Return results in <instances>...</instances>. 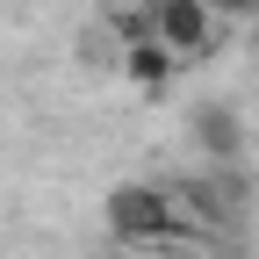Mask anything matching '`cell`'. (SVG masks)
<instances>
[{
	"label": "cell",
	"mask_w": 259,
	"mask_h": 259,
	"mask_svg": "<svg viewBox=\"0 0 259 259\" xmlns=\"http://www.w3.org/2000/svg\"><path fill=\"white\" fill-rule=\"evenodd\" d=\"M101 216H108V231L122 245H158V238H180L187 223H194L187 202H180L173 187H158V180H122Z\"/></svg>",
	"instance_id": "1"
},
{
	"label": "cell",
	"mask_w": 259,
	"mask_h": 259,
	"mask_svg": "<svg viewBox=\"0 0 259 259\" xmlns=\"http://www.w3.org/2000/svg\"><path fill=\"white\" fill-rule=\"evenodd\" d=\"M144 22H151V36L166 44L173 58H194V51H209V36H216V15H209V0H151V8H144Z\"/></svg>",
	"instance_id": "2"
},
{
	"label": "cell",
	"mask_w": 259,
	"mask_h": 259,
	"mask_svg": "<svg viewBox=\"0 0 259 259\" xmlns=\"http://www.w3.org/2000/svg\"><path fill=\"white\" fill-rule=\"evenodd\" d=\"M115 72L137 87V94H166V87H173V72H180V58L158 44V36H130V44L115 51Z\"/></svg>",
	"instance_id": "3"
},
{
	"label": "cell",
	"mask_w": 259,
	"mask_h": 259,
	"mask_svg": "<svg viewBox=\"0 0 259 259\" xmlns=\"http://www.w3.org/2000/svg\"><path fill=\"white\" fill-rule=\"evenodd\" d=\"M194 122H202V144H209L216 158H231V151L245 144V130H238V115H231V108H223V101H209V108H202V115H194Z\"/></svg>",
	"instance_id": "4"
},
{
	"label": "cell",
	"mask_w": 259,
	"mask_h": 259,
	"mask_svg": "<svg viewBox=\"0 0 259 259\" xmlns=\"http://www.w3.org/2000/svg\"><path fill=\"white\" fill-rule=\"evenodd\" d=\"M252 8H259V0H209V15H216V22H223V15L238 22V15H252Z\"/></svg>",
	"instance_id": "5"
},
{
	"label": "cell",
	"mask_w": 259,
	"mask_h": 259,
	"mask_svg": "<svg viewBox=\"0 0 259 259\" xmlns=\"http://www.w3.org/2000/svg\"><path fill=\"white\" fill-rule=\"evenodd\" d=\"M115 8H151V0H115Z\"/></svg>",
	"instance_id": "6"
}]
</instances>
